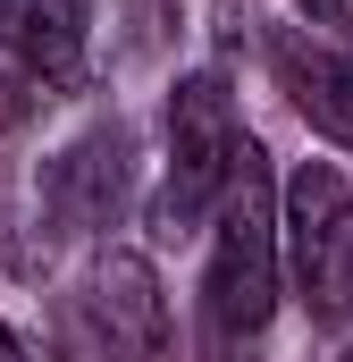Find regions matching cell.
<instances>
[{"label": "cell", "instance_id": "cell-1", "mask_svg": "<svg viewBox=\"0 0 353 362\" xmlns=\"http://www.w3.org/2000/svg\"><path fill=\"white\" fill-rule=\"evenodd\" d=\"M277 312V185H269V152L244 135L236 177L219 194V236H210V270H202V329H210V362H236Z\"/></svg>", "mask_w": 353, "mask_h": 362}, {"label": "cell", "instance_id": "cell-2", "mask_svg": "<svg viewBox=\"0 0 353 362\" xmlns=\"http://www.w3.org/2000/svg\"><path fill=\"white\" fill-rule=\"evenodd\" d=\"M277 270L294 278L320 329L353 320V185L328 160H303L277 194Z\"/></svg>", "mask_w": 353, "mask_h": 362}, {"label": "cell", "instance_id": "cell-3", "mask_svg": "<svg viewBox=\"0 0 353 362\" xmlns=\"http://www.w3.org/2000/svg\"><path fill=\"white\" fill-rule=\"evenodd\" d=\"M236 152H244V118H236V93L219 68L202 76H176L169 93V185L152 202V228L160 236H185L219 211V194L236 177Z\"/></svg>", "mask_w": 353, "mask_h": 362}, {"label": "cell", "instance_id": "cell-4", "mask_svg": "<svg viewBox=\"0 0 353 362\" xmlns=\"http://www.w3.org/2000/svg\"><path fill=\"white\" fill-rule=\"evenodd\" d=\"M126 185H135V135L109 118V127H92L76 135L51 169H42V219H51V236H92V228H109L118 211H126Z\"/></svg>", "mask_w": 353, "mask_h": 362}, {"label": "cell", "instance_id": "cell-5", "mask_svg": "<svg viewBox=\"0 0 353 362\" xmlns=\"http://www.w3.org/2000/svg\"><path fill=\"white\" fill-rule=\"evenodd\" d=\"M92 329L109 362H160L169 346V303H160V270L143 253H101L92 262Z\"/></svg>", "mask_w": 353, "mask_h": 362}, {"label": "cell", "instance_id": "cell-6", "mask_svg": "<svg viewBox=\"0 0 353 362\" xmlns=\"http://www.w3.org/2000/svg\"><path fill=\"white\" fill-rule=\"evenodd\" d=\"M269 68L286 101L303 110V127H320L328 144L353 152V51L345 42H320V34H277L269 42Z\"/></svg>", "mask_w": 353, "mask_h": 362}, {"label": "cell", "instance_id": "cell-7", "mask_svg": "<svg viewBox=\"0 0 353 362\" xmlns=\"http://www.w3.org/2000/svg\"><path fill=\"white\" fill-rule=\"evenodd\" d=\"M0 51L34 85L85 76V0H0Z\"/></svg>", "mask_w": 353, "mask_h": 362}, {"label": "cell", "instance_id": "cell-8", "mask_svg": "<svg viewBox=\"0 0 353 362\" xmlns=\"http://www.w3.org/2000/svg\"><path fill=\"white\" fill-rule=\"evenodd\" d=\"M34 101H42V85H34V76L0 68V135H8V127H25V118H34Z\"/></svg>", "mask_w": 353, "mask_h": 362}, {"label": "cell", "instance_id": "cell-9", "mask_svg": "<svg viewBox=\"0 0 353 362\" xmlns=\"http://www.w3.org/2000/svg\"><path fill=\"white\" fill-rule=\"evenodd\" d=\"M0 362H25V346H17V329L0 320Z\"/></svg>", "mask_w": 353, "mask_h": 362}, {"label": "cell", "instance_id": "cell-10", "mask_svg": "<svg viewBox=\"0 0 353 362\" xmlns=\"http://www.w3.org/2000/svg\"><path fill=\"white\" fill-rule=\"evenodd\" d=\"M303 8H311V17H345V0H303Z\"/></svg>", "mask_w": 353, "mask_h": 362}, {"label": "cell", "instance_id": "cell-11", "mask_svg": "<svg viewBox=\"0 0 353 362\" xmlns=\"http://www.w3.org/2000/svg\"><path fill=\"white\" fill-rule=\"evenodd\" d=\"M337 362H353V346H345V354H337Z\"/></svg>", "mask_w": 353, "mask_h": 362}, {"label": "cell", "instance_id": "cell-12", "mask_svg": "<svg viewBox=\"0 0 353 362\" xmlns=\"http://www.w3.org/2000/svg\"><path fill=\"white\" fill-rule=\"evenodd\" d=\"M345 8H353V0H345Z\"/></svg>", "mask_w": 353, "mask_h": 362}]
</instances>
